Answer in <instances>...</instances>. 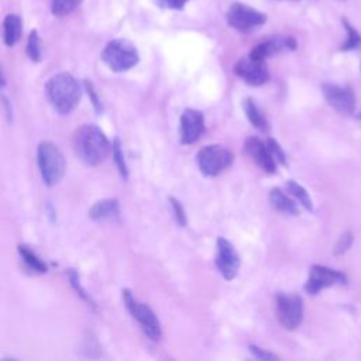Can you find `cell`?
<instances>
[{
    "label": "cell",
    "instance_id": "cell-1",
    "mask_svg": "<svg viewBox=\"0 0 361 361\" xmlns=\"http://www.w3.org/2000/svg\"><path fill=\"white\" fill-rule=\"evenodd\" d=\"M78 157L87 165H99L111 151V145L104 133L94 124L80 126L73 138Z\"/></svg>",
    "mask_w": 361,
    "mask_h": 361
},
{
    "label": "cell",
    "instance_id": "cell-2",
    "mask_svg": "<svg viewBox=\"0 0 361 361\" xmlns=\"http://www.w3.org/2000/svg\"><path fill=\"white\" fill-rule=\"evenodd\" d=\"M45 93L56 111L61 114H69L79 103L80 86L71 73L61 72L48 79Z\"/></svg>",
    "mask_w": 361,
    "mask_h": 361
},
{
    "label": "cell",
    "instance_id": "cell-3",
    "mask_svg": "<svg viewBox=\"0 0 361 361\" xmlns=\"http://www.w3.org/2000/svg\"><path fill=\"white\" fill-rule=\"evenodd\" d=\"M37 162L44 182L54 186L65 175V158L61 149L51 141H42L37 148Z\"/></svg>",
    "mask_w": 361,
    "mask_h": 361
},
{
    "label": "cell",
    "instance_id": "cell-4",
    "mask_svg": "<svg viewBox=\"0 0 361 361\" xmlns=\"http://www.w3.org/2000/svg\"><path fill=\"white\" fill-rule=\"evenodd\" d=\"M140 56L133 42L124 38H114L102 51V61L113 72H126L137 65Z\"/></svg>",
    "mask_w": 361,
    "mask_h": 361
},
{
    "label": "cell",
    "instance_id": "cell-5",
    "mask_svg": "<svg viewBox=\"0 0 361 361\" xmlns=\"http://www.w3.org/2000/svg\"><path fill=\"white\" fill-rule=\"evenodd\" d=\"M123 300L127 310L138 322L147 337L152 341H158L162 334L161 323L152 309L147 303L138 302L130 289H123Z\"/></svg>",
    "mask_w": 361,
    "mask_h": 361
},
{
    "label": "cell",
    "instance_id": "cell-6",
    "mask_svg": "<svg viewBox=\"0 0 361 361\" xmlns=\"http://www.w3.org/2000/svg\"><path fill=\"white\" fill-rule=\"evenodd\" d=\"M199 169L206 176H216L231 166L234 155L223 145L212 144L199 149L196 155Z\"/></svg>",
    "mask_w": 361,
    "mask_h": 361
},
{
    "label": "cell",
    "instance_id": "cell-7",
    "mask_svg": "<svg viewBox=\"0 0 361 361\" xmlns=\"http://www.w3.org/2000/svg\"><path fill=\"white\" fill-rule=\"evenodd\" d=\"M226 20L231 28L247 34L264 25L267 16L244 3H233L226 14Z\"/></svg>",
    "mask_w": 361,
    "mask_h": 361
},
{
    "label": "cell",
    "instance_id": "cell-8",
    "mask_svg": "<svg viewBox=\"0 0 361 361\" xmlns=\"http://www.w3.org/2000/svg\"><path fill=\"white\" fill-rule=\"evenodd\" d=\"M276 317L279 323L288 329H296L303 319V300L298 295H276Z\"/></svg>",
    "mask_w": 361,
    "mask_h": 361
},
{
    "label": "cell",
    "instance_id": "cell-9",
    "mask_svg": "<svg viewBox=\"0 0 361 361\" xmlns=\"http://www.w3.org/2000/svg\"><path fill=\"white\" fill-rule=\"evenodd\" d=\"M345 281L347 276L343 272H338L323 265H312L309 271V278L305 283V290L309 295H317L320 290L337 283L343 285L345 283Z\"/></svg>",
    "mask_w": 361,
    "mask_h": 361
},
{
    "label": "cell",
    "instance_id": "cell-10",
    "mask_svg": "<svg viewBox=\"0 0 361 361\" xmlns=\"http://www.w3.org/2000/svg\"><path fill=\"white\" fill-rule=\"evenodd\" d=\"M216 267L224 279L231 281L235 278L240 269V257L233 244L224 237H219L216 241Z\"/></svg>",
    "mask_w": 361,
    "mask_h": 361
},
{
    "label": "cell",
    "instance_id": "cell-11",
    "mask_svg": "<svg viewBox=\"0 0 361 361\" xmlns=\"http://www.w3.org/2000/svg\"><path fill=\"white\" fill-rule=\"evenodd\" d=\"M322 92L329 106H331L334 110L343 114H350L354 111L355 97L351 87L336 83H323Z\"/></svg>",
    "mask_w": 361,
    "mask_h": 361
},
{
    "label": "cell",
    "instance_id": "cell-12",
    "mask_svg": "<svg viewBox=\"0 0 361 361\" xmlns=\"http://www.w3.org/2000/svg\"><path fill=\"white\" fill-rule=\"evenodd\" d=\"M180 142L193 144L200 138L204 131V118L203 114L195 109L183 110L180 116Z\"/></svg>",
    "mask_w": 361,
    "mask_h": 361
},
{
    "label": "cell",
    "instance_id": "cell-13",
    "mask_svg": "<svg viewBox=\"0 0 361 361\" xmlns=\"http://www.w3.org/2000/svg\"><path fill=\"white\" fill-rule=\"evenodd\" d=\"M234 73L251 86H261L269 79V73L264 62L254 61L251 58L240 59L234 65Z\"/></svg>",
    "mask_w": 361,
    "mask_h": 361
},
{
    "label": "cell",
    "instance_id": "cell-14",
    "mask_svg": "<svg viewBox=\"0 0 361 361\" xmlns=\"http://www.w3.org/2000/svg\"><path fill=\"white\" fill-rule=\"evenodd\" d=\"M245 151L265 172L274 173L276 171V161L268 149L267 142L257 137H248L245 140Z\"/></svg>",
    "mask_w": 361,
    "mask_h": 361
},
{
    "label": "cell",
    "instance_id": "cell-15",
    "mask_svg": "<svg viewBox=\"0 0 361 361\" xmlns=\"http://www.w3.org/2000/svg\"><path fill=\"white\" fill-rule=\"evenodd\" d=\"M295 48H296V41L290 37H288V38H272V39H268V41H264V42L255 45L251 49L248 58H251L254 61L264 62L267 58H269L275 54H279L283 49H295Z\"/></svg>",
    "mask_w": 361,
    "mask_h": 361
},
{
    "label": "cell",
    "instance_id": "cell-16",
    "mask_svg": "<svg viewBox=\"0 0 361 361\" xmlns=\"http://www.w3.org/2000/svg\"><path fill=\"white\" fill-rule=\"evenodd\" d=\"M89 214L96 221H104V220H113L117 219L120 214L118 202L117 199H103L96 202L92 209L89 210Z\"/></svg>",
    "mask_w": 361,
    "mask_h": 361
},
{
    "label": "cell",
    "instance_id": "cell-17",
    "mask_svg": "<svg viewBox=\"0 0 361 361\" xmlns=\"http://www.w3.org/2000/svg\"><path fill=\"white\" fill-rule=\"evenodd\" d=\"M23 34V20L18 14H7L3 20V41L7 47H14Z\"/></svg>",
    "mask_w": 361,
    "mask_h": 361
},
{
    "label": "cell",
    "instance_id": "cell-18",
    "mask_svg": "<svg viewBox=\"0 0 361 361\" xmlns=\"http://www.w3.org/2000/svg\"><path fill=\"white\" fill-rule=\"evenodd\" d=\"M243 107H244V111H245L247 118L250 120V123H251L255 128H258L259 131L268 133V130H269L268 121H267L265 116L262 114V111L258 109V106L254 103V100L245 99Z\"/></svg>",
    "mask_w": 361,
    "mask_h": 361
},
{
    "label": "cell",
    "instance_id": "cell-19",
    "mask_svg": "<svg viewBox=\"0 0 361 361\" xmlns=\"http://www.w3.org/2000/svg\"><path fill=\"white\" fill-rule=\"evenodd\" d=\"M269 202L272 207L278 212L288 213V214H298L296 203L289 199L281 189H272L269 193Z\"/></svg>",
    "mask_w": 361,
    "mask_h": 361
},
{
    "label": "cell",
    "instance_id": "cell-20",
    "mask_svg": "<svg viewBox=\"0 0 361 361\" xmlns=\"http://www.w3.org/2000/svg\"><path fill=\"white\" fill-rule=\"evenodd\" d=\"M25 54L32 62H39L42 59V41L37 30H31L28 34Z\"/></svg>",
    "mask_w": 361,
    "mask_h": 361
},
{
    "label": "cell",
    "instance_id": "cell-21",
    "mask_svg": "<svg viewBox=\"0 0 361 361\" xmlns=\"http://www.w3.org/2000/svg\"><path fill=\"white\" fill-rule=\"evenodd\" d=\"M18 252H20L23 261H24L32 271L39 272V274L47 272V265H45V262H44L42 259H39L38 255L34 254L28 247L20 245V247H18Z\"/></svg>",
    "mask_w": 361,
    "mask_h": 361
},
{
    "label": "cell",
    "instance_id": "cell-22",
    "mask_svg": "<svg viewBox=\"0 0 361 361\" xmlns=\"http://www.w3.org/2000/svg\"><path fill=\"white\" fill-rule=\"evenodd\" d=\"M83 0H51V13L55 17H65L75 11Z\"/></svg>",
    "mask_w": 361,
    "mask_h": 361
},
{
    "label": "cell",
    "instance_id": "cell-23",
    "mask_svg": "<svg viewBox=\"0 0 361 361\" xmlns=\"http://www.w3.org/2000/svg\"><path fill=\"white\" fill-rule=\"evenodd\" d=\"M286 189L288 192L306 209V210H312L313 204H312V199L309 196V193L306 192V189L303 186H300L299 183H296L295 180H288L286 182Z\"/></svg>",
    "mask_w": 361,
    "mask_h": 361
},
{
    "label": "cell",
    "instance_id": "cell-24",
    "mask_svg": "<svg viewBox=\"0 0 361 361\" xmlns=\"http://www.w3.org/2000/svg\"><path fill=\"white\" fill-rule=\"evenodd\" d=\"M341 23L347 31V39L344 41V44L341 45V51H351V49H357L358 47H361V35L360 32L350 24V21L343 17Z\"/></svg>",
    "mask_w": 361,
    "mask_h": 361
},
{
    "label": "cell",
    "instance_id": "cell-25",
    "mask_svg": "<svg viewBox=\"0 0 361 361\" xmlns=\"http://www.w3.org/2000/svg\"><path fill=\"white\" fill-rule=\"evenodd\" d=\"M111 151H113V158H114V162L117 165V169H118L120 175L126 179L128 176V169H127V164H126L124 154H123V149H121V142H120L118 138H116L113 141Z\"/></svg>",
    "mask_w": 361,
    "mask_h": 361
},
{
    "label": "cell",
    "instance_id": "cell-26",
    "mask_svg": "<svg viewBox=\"0 0 361 361\" xmlns=\"http://www.w3.org/2000/svg\"><path fill=\"white\" fill-rule=\"evenodd\" d=\"M169 202H171V207H172V212H173L176 223L180 227H185L188 220H186V213H185V209H183L182 203L178 199H175V197H169Z\"/></svg>",
    "mask_w": 361,
    "mask_h": 361
},
{
    "label": "cell",
    "instance_id": "cell-27",
    "mask_svg": "<svg viewBox=\"0 0 361 361\" xmlns=\"http://www.w3.org/2000/svg\"><path fill=\"white\" fill-rule=\"evenodd\" d=\"M267 147L268 149L271 151L272 157L275 158L276 162L282 164V165H286V157H285V152L282 151V148L279 147V144L274 140V138H268L267 140Z\"/></svg>",
    "mask_w": 361,
    "mask_h": 361
},
{
    "label": "cell",
    "instance_id": "cell-28",
    "mask_svg": "<svg viewBox=\"0 0 361 361\" xmlns=\"http://www.w3.org/2000/svg\"><path fill=\"white\" fill-rule=\"evenodd\" d=\"M351 244H353V234H351V233H344V234L338 238V241H337V244H336V247H334V254H336V255L344 254V252L351 247Z\"/></svg>",
    "mask_w": 361,
    "mask_h": 361
},
{
    "label": "cell",
    "instance_id": "cell-29",
    "mask_svg": "<svg viewBox=\"0 0 361 361\" xmlns=\"http://www.w3.org/2000/svg\"><path fill=\"white\" fill-rule=\"evenodd\" d=\"M69 281H71V283H72V286L76 289V292H78V295H80V298L82 299H85V300H87V302H90V298L86 295V292H85V289L82 288V285H80V281H79V276H78V274L73 271V269H71L69 271Z\"/></svg>",
    "mask_w": 361,
    "mask_h": 361
},
{
    "label": "cell",
    "instance_id": "cell-30",
    "mask_svg": "<svg viewBox=\"0 0 361 361\" xmlns=\"http://www.w3.org/2000/svg\"><path fill=\"white\" fill-rule=\"evenodd\" d=\"M188 1L189 0H155L159 7L169 10H182Z\"/></svg>",
    "mask_w": 361,
    "mask_h": 361
},
{
    "label": "cell",
    "instance_id": "cell-31",
    "mask_svg": "<svg viewBox=\"0 0 361 361\" xmlns=\"http://www.w3.org/2000/svg\"><path fill=\"white\" fill-rule=\"evenodd\" d=\"M250 351L257 358H259V360H265V361H268V360H278V355H275V354H272V353H269V351H267L264 348H259L258 345H250Z\"/></svg>",
    "mask_w": 361,
    "mask_h": 361
},
{
    "label": "cell",
    "instance_id": "cell-32",
    "mask_svg": "<svg viewBox=\"0 0 361 361\" xmlns=\"http://www.w3.org/2000/svg\"><path fill=\"white\" fill-rule=\"evenodd\" d=\"M85 87H86V90H87V93H89V96H90V99H92V102H93L96 110H102V106H100L99 97H97V94H96V92H94V89H93V85H92L89 80H85Z\"/></svg>",
    "mask_w": 361,
    "mask_h": 361
},
{
    "label": "cell",
    "instance_id": "cell-33",
    "mask_svg": "<svg viewBox=\"0 0 361 361\" xmlns=\"http://www.w3.org/2000/svg\"><path fill=\"white\" fill-rule=\"evenodd\" d=\"M4 85H6V78H4V75H3V72H1V69H0V89H1Z\"/></svg>",
    "mask_w": 361,
    "mask_h": 361
},
{
    "label": "cell",
    "instance_id": "cell-34",
    "mask_svg": "<svg viewBox=\"0 0 361 361\" xmlns=\"http://www.w3.org/2000/svg\"><path fill=\"white\" fill-rule=\"evenodd\" d=\"M288 1H298V0H288Z\"/></svg>",
    "mask_w": 361,
    "mask_h": 361
}]
</instances>
